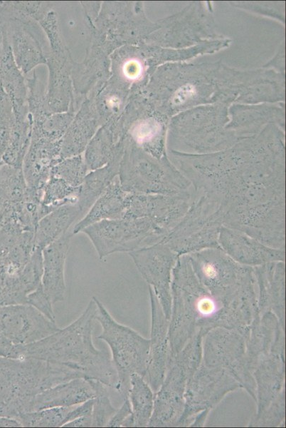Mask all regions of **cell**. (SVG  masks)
Returning a JSON list of instances; mask_svg holds the SVG:
<instances>
[{"instance_id": "cell-1", "label": "cell", "mask_w": 286, "mask_h": 428, "mask_svg": "<svg viewBox=\"0 0 286 428\" xmlns=\"http://www.w3.org/2000/svg\"><path fill=\"white\" fill-rule=\"evenodd\" d=\"M171 292L174 300L169 332L171 357L181 352L196 327H201V332L217 325L232 329L236 325L228 314L238 312L228 310V306L250 307L255 301V295L230 300L212 294L196 277L188 255H179L173 268Z\"/></svg>"}, {"instance_id": "cell-2", "label": "cell", "mask_w": 286, "mask_h": 428, "mask_svg": "<svg viewBox=\"0 0 286 428\" xmlns=\"http://www.w3.org/2000/svg\"><path fill=\"white\" fill-rule=\"evenodd\" d=\"M96 309L92 297L83 313L65 327L36 342L19 345V359L33 358L63 365L118 392V378L110 355L95 347L92 342Z\"/></svg>"}, {"instance_id": "cell-3", "label": "cell", "mask_w": 286, "mask_h": 428, "mask_svg": "<svg viewBox=\"0 0 286 428\" xmlns=\"http://www.w3.org/2000/svg\"><path fill=\"white\" fill-rule=\"evenodd\" d=\"M77 377H84L63 365L33 358L0 357V415L16 420L31 411L38 394Z\"/></svg>"}, {"instance_id": "cell-4", "label": "cell", "mask_w": 286, "mask_h": 428, "mask_svg": "<svg viewBox=\"0 0 286 428\" xmlns=\"http://www.w3.org/2000/svg\"><path fill=\"white\" fill-rule=\"evenodd\" d=\"M225 210L216 199L194 193L180 221L160 241L179 256L208 248H220L218 236L224 225Z\"/></svg>"}, {"instance_id": "cell-5", "label": "cell", "mask_w": 286, "mask_h": 428, "mask_svg": "<svg viewBox=\"0 0 286 428\" xmlns=\"http://www.w3.org/2000/svg\"><path fill=\"white\" fill-rule=\"evenodd\" d=\"M97 309L94 319L101 325L97 339L105 341L111 352V360L117 372L118 392L127 396L132 374L144 377L148 362L150 341L130 327L117 322L95 297Z\"/></svg>"}, {"instance_id": "cell-6", "label": "cell", "mask_w": 286, "mask_h": 428, "mask_svg": "<svg viewBox=\"0 0 286 428\" xmlns=\"http://www.w3.org/2000/svg\"><path fill=\"white\" fill-rule=\"evenodd\" d=\"M117 178L129 193L182 195L194 192L189 180L168 162L158 163L134 148L123 151Z\"/></svg>"}, {"instance_id": "cell-7", "label": "cell", "mask_w": 286, "mask_h": 428, "mask_svg": "<svg viewBox=\"0 0 286 428\" xmlns=\"http://www.w3.org/2000/svg\"><path fill=\"white\" fill-rule=\"evenodd\" d=\"M187 255L196 277L212 294L234 300L255 290L253 268L236 263L221 248Z\"/></svg>"}, {"instance_id": "cell-8", "label": "cell", "mask_w": 286, "mask_h": 428, "mask_svg": "<svg viewBox=\"0 0 286 428\" xmlns=\"http://www.w3.org/2000/svg\"><path fill=\"white\" fill-rule=\"evenodd\" d=\"M80 233L89 238L100 259L155 244L168 234L149 220L125 218L95 223Z\"/></svg>"}, {"instance_id": "cell-9", "label": "cell", "mask_w": 286, "mask_h": 428, "mask_svg": "<svg viewBox=\"0 0 286 428\" xmlns=\"http://www.w3.org/2000/svg\"><path fill=\"white\" fill-rule=\"evenodd\" d=\"M136 268L153 290L165 317L171 315V276L179 255L161 242L143 247L128 253Z\"/></svg>"}, {"instance_id": "cell-10", "label": "cell", "mask_w": 286, "mask_h": 428, "mask_svg": "<svg viewBox=\"0 0 286 428\" xmlns=\"http://www.w3.org/2000/svg\"><path fill=\"white\" fill-rule=\"evenodd\" d=\"M194 193L182 195L129 193L123 218L147 219L167 233L188 210Z\"/></svg>"}, {"instance_id": "cell-11", "label": "cell", "mask_w": 286, "mask_h": 428, "mask_svg": "<svg viewBox=\"0 0 286 428\" xmlns=\"http://www.w3.org/2000/svg\"><path fill=\"white\" fill-rule=\"evenodd\" d=\"M59 329L55 322L28 304L0 307V335L15 345L36 342Z\"/></svg>"}, {"instance_id": "cell-12", "label": "cell", "mask_w": 286, "mask_h": 428, "mask_svg": "<svg viewBox=\"0 0 286 428\" xmlns=\"http://www.w3.org/2000/svg\"><path fill=\"white\" fill-rule=\"evenodd\" d=\"M218 244L231 258L245 266L256 267L285 260V250L270 247L242 231L226 226L221 228Z\"/></svg>"}, {"instance_id": "cell-13", "label": "cell", "mask_w": 286, "mask_h": 428, "mask_svg": "<svg viewBox=\"0 0 286 428\" xmlns=\"http://www.w3.org/2000/svg\"><path fill=\"white\" fill-rule=\"evenodd\" d=\"M61 140L31 137L22 170L28 189L43 193L53 167L60 160Z\"/></svg>"}, {"instance_id": "cell-14", "label": "cell", "mask_w": 286, "mask_h": 428, "mask_svg": "<svg viewBox=\"0 0 286 428\" xmlns=\"http://www.w3.org/2000/svg\"><path fill=\"white\" fill-rule=\"evenodd\" d=\"M149 290L152 322L149 358L144 379L154 391H157L163 382L166 368L169 364L167 361L169 357L167 354L169 352L167 350L166 336L168 322L160 308L159 301L153 290L149 286Z\"/></svg>"}, {"instance_id": "cell-15", "label": "cell", "mask_w": 286, "mask_h": 428, "mask_svg": "<svg viewBox=\"0 0 286 428\" xmlns=\"http://www.w3.org/2000/svg\"><path fill=\"white\" fill-rule=\"evenodd\" d=\"M73 235L68 231L42 250L41 285L53 305L65 297V265Z\"/></svg>"}, {"instance_id": "cell-16", "label": "cell", "mask_w": 286, "mask_h": 428, "mask_svg": "<svg viewBox=\"0 0 286 428\" xmlns=\"http://www.w3.org/2000/svg\"><path fill=\"white\" fill-rule=\"evenodd\" d=\"M95 397V391L85 377H77L59 383L38 394L31 411L56 407H72Z\"/></svg>"}, {"instance_id": "cell-17", "label": "cell", "mask_w": 286, "mask_h": 428, "mask_svg": "<svg viewBox=\"0 0 286 428\" xmlns=\"http://www.w3.org/2000/svg\"><path fill=\"white\" fill-rule=\"evenodd\" d=\"M129 193L125 191L117 176L92 204L85 215L73 228V234L104 220L122 218L127 208Z\"/></svg>"}, {"instance_id": "cell-18", "label": "cell", "mask_w": 286, "mask_h": 428, "mask_svg": "<svg viewBox=\"0 0 286 428\" xmlns=\"http://www.w3.org/2000/svg\"><path fill=\"white\" fill-rule=\"evenodd\" d=\"M123 145L120 143L111 160L104 166L90 170L80 186L77 202L81 214L86 213L95 200L117 176Z\"/></svg>"}, {"instance_id": "cell-19", "label": "cell", "mask_w": 286, "mask_h": 428, "mask_svg": "<svg viewBox=\"0 0 286 428\" xmlns=\"http://www.w3.org/2000/svg\"><path fill=\"white\" fill-rule=\"evenodd\" d=\"M80 215V210L75 203L63 205L42 217L34 233V250H43L66 233Z\"/></svg>"}, {"instance_id": "cell-20", "label": "cell", "mask_w": 286, "mask_h": 428, "mask_svg": "<svg viewBox=\"0 0 286 428\" xmlns=\"http://www.w3.org/2000/svg\"><path fill=\"white\" fill-rule=\"evenodd\" d=\"M89 106L85 103L74 123L68 127L61 139L60 159L81 154L93 137L97 123L92 116L89 118Z\"/></svg>"}, {"instance_id": "cell-21", "label": "cell", "mask_w": 286, "mask_h": 428, "mask_svg": "<svg viewBox=\"0 0 286 428\" xmlns=\"http://www.w3.org/2000/svg\"><path fill=\"white\" fill-rule=\"evenodd\" d=\"M127 397L131 405L134 427L148 426L154 408V395L142 376L131 375Z\"/></svg>"}, {"instance_id": "cell-22", "label": "cell", "mask_w": 286, "mask_h": 428, "mask_svg": "<svg viewBox=\"0 0 286 428\" xmlns=\"http://www.w3.org/2000/svg\"><path fill=\"white\" fill-rule=\"evenodd\" d=\"M117 138L110 126L101 128L93 136L85 148L83 157L89 170L100 168L111 160L120 143Z\"/></svg>"}, {"instance_id": "cell-23", "label": "cell", "mask_w": 286, "mask_h": 428, "mask_svg": "<svg viewBox=\"0 0 286 428\" xmlns=\"http://www.w3.org/2000/svg\"><path fill=\"white\" fill-rule=\"evenodd\" d=\"M80 187H74L63 179L51 175L41 201V218L52 210L68 204L77 203Z\"/></svg>"}, {"instance_id": "cell-24", "label": "cell", "mask_w": 286, "mask_h": 428, "mask_svg": "<svg viewBox=\"0 0 286 428\" xmlns=\"http://www.w3.org/2000/svg\"><path fill=\"white\" fill-rule=\"evenodd\" d=\"M27 192L22 168L0 163V205L21 203Z\"/></svg>"}, {"instance_id": "cell-25", "label": "cell", "mask_w": 286, "mask_h": 428, "mask_svg": "<svg viewBox=\"0 0 286 428\" xmlns=\"http://www.w3.org/2000/svg\"><path fill=\"white\" fill-rule=\"evenodd\" d=\"M72 407H56L31 411L21 414L16 420L22 427H63Z\"/></svg>"}, {"instance_id": "cell-26", "label": "cell", "mask_w": 286, "mask_h": 428, "mask_svg": "<svg viewBox=\"0 0 286 428\" xmlns=\"http://www.w3.org/2000/svg\"><path fill=\"white\" fill-rule=\"evenodd\" d=\"M87 379L95 391L91 414L92 427H106L107 422L117 410L110 401L107 390L108 387L97 379Z\"/></svg>"}, {"instance_id": "cell-27", "label": "cell", "mask_w": 286, "mask_h": 428, "mask_svg": "<svg viewBox=\"0 0 286 428\" xmlns=\"http://www.w3.org/2000/svg\"><path fill=\"white\" fill-rule=\"evenodd\" d=\"M88 170L83 157L80 154L60 159L53 167L51 175L63 179L72 186L80 187Z\"/></svg>"}, {"instance_id": "cell-28", "label": "cell", "mask_w": 286, "mask_h": 428, "mask_svg": "<svg viewBox=\"0 0 286 428\" xmlns=\"http://www.w3.org/2000/svg\"><path fill=\"white\" fill-rule=\"evenodd\" d=\"M14 125L9 98L0 85V162L7 148Z\"/></svg>"}, {"instance_id": "cell-29", "label": "cell", "mask_w": 286, "mask_h": 428, "mask_svg": "<svg viewBox=\"0 0 286 428\" xmlns=\"http://www.w3.org/2000/svg\"><path fill=\"white\" fill-rule=\"evenodd\" d=\"M26 304L33 306L46 317L55 322L53 303L45 292L41 284L27 295Z\"/></svg>"}, {"instance_id": "cell-30", "label": "cell", "mask_w": 286, "mask_h": 428, "mask_svg": "<svg viewBox=\"0 0 286 428\" xmlns=\"http://www.w3.org/2000/svg\"><path fill=\"white\" fill-rule=\"evenodd\" d=\"M159 133V125L149 120L136 125L132 130V136L137 144L148 146L153 143Z\"/></svg>"}, {"instance_id": "cell-31", "label": "cell", "mask_w": 286, "mask_h": 428, "mask_svg": "<svg viewBox=\"0 0 286 428\" xmlns=\"http://www.w3.org/2000/svg\"><path fill=\"white\" fill-rule=\"evenodd\" d=\"M132 409L129 401L127 397H125V399L119 409H117L115 413L111 417V419L107 422L106 427H122L123 423L127 419V418L131 415Z\"/></svg>"}, {"instance_id": "cell-32", "label": "cell", "mask_w": 286, "mask_h": 428, "mask_svg": "<svg viewBox=\"0 0 286 428\" xmlns=\"http://www.w3.org/2000/svg\"><path fill=\"white\" fill-rule=\"evenodd\" d=\"M92 406L93 398L79 404L73 406L67 416L65 423L80 417L90 416L92 414Z\"/></svg>"}, {"instance_id": "cell-33", "label": "cell", "mask_w": 286, "mask_h": 428, "mask_svg": "<svg viewBox=\"0 0 286 428\" xmlns=\"http://www.w3.org/2000/svg\"><path fill=\"white\" fill-rule=\"evenodd\" d=\"M0 357L18 359L19 345L12 343L4 336L0 335Z\"/></svg>"}, {"instance_id": "cell-34", "label": "cell", "mask_w": 286, "mask_h": 428, "mask_svg": "<svg viewBox=\"0 0 286 428\" xmlns=\"http://www.w3.org/2000/svg\"><path fill=\"white\" fill-rule=\"evenodd\" d=\"M142 69L139 61L136 59H130L124 63L122 72L127 78L134 80L139 77Z\"/></svg>"}, {"instance_id": "cell-35", "label": "cell", "mask_w": 286, "mask_h": 428, "mask_svg": "<svg viewBox=\"0 0 286 428\" xmlns=\"http://www.w3.org/2000/svg\"><path fill=\"white\" fill-rule=\"evenodd\" d=\"M64 427H91L92 418L90 416H85L76 418L65 423Z\"/></svg>"}, {"instance_id": "cell-36", "label": "cell", "mask_w": 286, "mask_h": 428, "mask_svg": "<svg viewBox=\"0 0 286 428\" xmlns=\"http://www.w3.org/2000/svg\"><path fill=\"white\" fill-rule=\"evenodd\" d=\"M193 93V87L191 86H184L176 92L174 101L176 103L184 102L187 98L191 96Z\"/></svg>"}, {"instance_id": "cell-37", "label": "cell", "mask_w": 286, "mask_h": 428, "mask_svg": "<svg viewBox=\"0 0 286 428\" xmlns=\"http://www.w3.org/2000/svg\"><path fill=\"white\" fill-rule=\"evenodd\" d=\"M22 427L17 420L0 415V427Z\"/></svg>"}, {"instance_id": "cell-38", "label": "cell", "mask_w": 286, "mask_h": 428, "mask_svg": "<svg viewBox=\"0 0 286 428\" xmlns=\"http://www.w3.org/2000/svg\"><path fill=\"white\" fill-rule=\"evenodd\" d=\"M1 42H2V33L0 30V45H1Z\"/></svg>"}, {"instance_id": "cell-39", "label": "cell", "mask_w": 286, "mask_h": 428, "mask_svg": "<svg viewBox=\"0 0 286 428\" xmlns=\"http://www.w3.org/2000/svg\"><path fill=\"white\" fill-rule=\"evenodd\" d=\"M1 2H0V9H1Z\"/></svg>"}]
</instances>
